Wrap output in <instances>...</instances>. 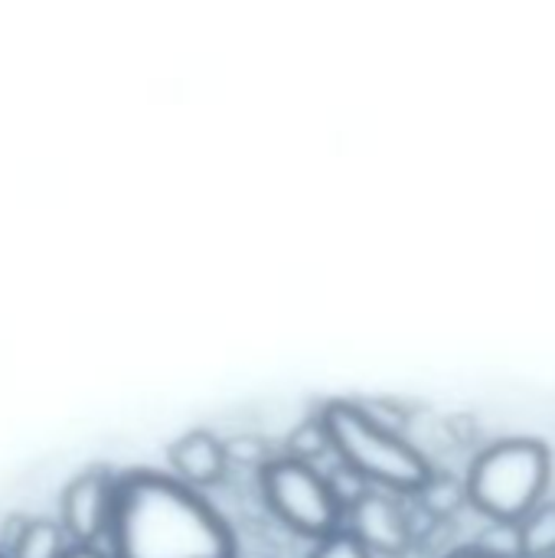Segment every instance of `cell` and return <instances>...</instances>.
Segmentation results:
<instances>
[{"label": "cell", "mask_w": 555, "mask_h": 558, "mask_svg": "<svg viewBox=\"0 0 555 558\" xmlns=\"http://www.w3.org/2000/svg\"><path fill=\"white\" fill-rule=\"evenodd\" d=\"M321 422L340 468L357 474L370 490H383L389 497H412L435 481L432 461L402 435L389 432L379 418H373L363 405L327 402L321 409Z\"/></svg>", "instance_id": "obj_2"}, {"label": "cell", "mask_w": 555, "mask_h": 558, "mask_svg": "<svg viewBox=\"0 0 555 558\" xmlns=\"http://www.w3.org/2000/svg\"><path fill=\"white\" fill-rule=\"evenodd\" d=\"M523 553L527 558H555V504H543L523 523Z\"/></svg>", "instance_id": "obj_9"}, {"label": "cell", "mask_w": 555, "mask_h": 558, "mask_svg": "<svg viewBox=\"0 0 555 558\" xmlns=\"http://www.w3.org/2000/svg\"><path fill=\"white\" fill-rule=\"evenodd\" d=\"M448 558H487V556H481L474 546H464V549H458V553H451Z\"/></svg>", "instance_id": "obj_16"}, {"label": "cell", "mask_w": 555, "mask_h": 558, "mask_svg": "<svg viewBox=\"0 0 555 558\" xmlns=\"http://www.w3.org/2000/svg\"><path fill=\"white\" fill-rule=\"evenodd\" d=\"M474 549L487 558H527L520 523H491L474 543Z\"/></svg>", "instance_id": "obj_10"}, {"label": "cell", "mask_w": 555, "mask_h": 558, "mask_svg": "<svg viewBox=\"0 0 555 558\" xmlns=\"http://www.w3.org/2000/svg\"><path fill=\"white\" fill-rule=\"evenodd\" d=\"M226 454L229 461H239V464H252V468H265V445H258L255 438H236L226 445Z\"/></svg>", "instance_id": "obj_14"}, {"label": "cell", "mask_w": 555, "mask_h": 558, "mask_svg": "<svg viewBox=\"0 0 555 558\" xmlns=\"http://www.w3.org/2000/svg\"><path fill=\"white\" fill-rule=\"evenodd\" d=\"M62 533L56 523H46V520H33V523H23L16 530V536H10V553L13 558H65V543H62Z\"/></svg>", "instance_id": "obj_8"}, {"label": "cell", "mask_w": 555, "mask_h": 558, "mask_svg": "<svg viewBox=\"0 0 555 558\" xmlns=\"http://www.w3.org/2000/svg\"><path fill=\"white\" fill-rule=\"evenodd\" d=\"M288 445H291V454H288V458L304 461V464H311L314 458H321L324 451H330V438H327V432H324L321 415H317V418H307L301 428H294V435H291Z\"/></svg>", "instance_id": "obj_11"}, {"label": "cell", "mask_w": 555, "mask_h": 558, "mask_svg": "<svg viewBox=\"0 0 555 558\" xmlns=\"http://www.w3.org/2000/svg\"><path fill=\"white\" fill-rule=\"evenodd\" d=\"M553 458L536 438H507L484 448L464 481L468 504L491 523H523L543 507Z\"/></svg>", "instance_id": "obj_3"}, {"label": "cell", "mask_w": 555, "mask_h": 558, "mask_svg": "<svg viewBox=\"0 0 555 558\" xmlns=\"http://www.w3.org/2000/svg\"><path fill=\"white\" fill-rule=\"evenodd\" d=\"M170 468H173L177 481H183L193 490L196 487H213V484H219L226 477L229 454H226V445L216 435L186 432L170 448Z\"/></svg>", "instance_id": "obj_7"}, {"label": "cell", "mask_w": 555, "mask_h": 558, "mask_svg": "<svg viewBox=\"0 0 555 558\" xmlns=\"http://www.w3.org/2000/svg\"><path fill=\"white\" fill-rule=\"evenodd\" d=\"M307 558H376L353 533H337V536H330V539H324V543H317L314 546V553Z\"/></svg>", "instance_id": "obj_12"}, {"label": "cell", "mask_w": 555, "mask_h": 558, "mask_svg": "<svg viewBox=\"0 0 555 558\" xmlns=\"http://www.w3.org/2000/svg\"><path fill=\"white\" fill-rule=\"evenodd\" d=\"M350 523H353V536L373 553V556H402L412 543V530H409V517L402 513V507L383 494V490H366L350 510H347Z\"/></svg>", "instance_id": "obj_6"}, {"label": "cell", "mask_w": 555, "mask_h": 558, "mask_svg": "<svg viewBox=\"0 0 555 558\" xmlns=\"http://www.w3.org/2000/svg\"><path fill=\"white\" fill-rule=\"evenodd\" d=\"M422 497V504L432 510V513H451L461 500H468L464 497V487H455V484H442L438 477L419 494Z\"/></svg>", "instance_id": "obj_13"}, {"label": "cell", "mask_w": 555, "mask_h": 558, "mask_svg": "<svg viewBox=\"0 0 555 558\" xmlns=\"http://www.w3.org/2000/svg\"><path fill=\"white\" fill-rule=\"evenodd\" d=\"M108 539L114 558H236L232 530L193 487L147 471L118 481Z\"/></svg>", "instance_id": "obj_1"}, {"label": "cell", "mask_w": 555, "mask_h": 558, "mask_svg": "<svg viewBox=\"0 0 555 558\" xmlns=\"http://www.w3.org/2000/svg\"><path fill=\"white\" fill-rule=\"evenodd\" d=\"M65 558H105L95 546H72L69 553H65Z\"/></svg>", "instance_id": "obj_15"}, {"label": "cell", "mask_w": 555, "mask_h": 558, "mask_svg": "<svg viewBox=\"0 0 555 558\" xmlns=\"http://www.w3.org/2000/svg\"><path fill=\"white\" fill-rule=\"evenodd\" d=\"M114 494L118 481L108 471L95 468L79 474L62 494V530L79 546H92L95 539H101L111 530Z\"/></svg>", "instance_id": "obj_5"}, {"label": "cell", "mask_w": 555, "mask_h": 558, "mask_svg": "<svg viewBox=\"0 0 555 558\" xmlns=\"http://www.w3.org/2000/svg\"><path fill=\"white\" fill-rule=\"evenodd\" d=\"M262 494L272 513L298 536L324 543L340 533V520L347 517L337 500L330 477H324L314 464L278 458L262 468Z\"/></svg>", "instance_id": "obj_4"}]
</instances>
